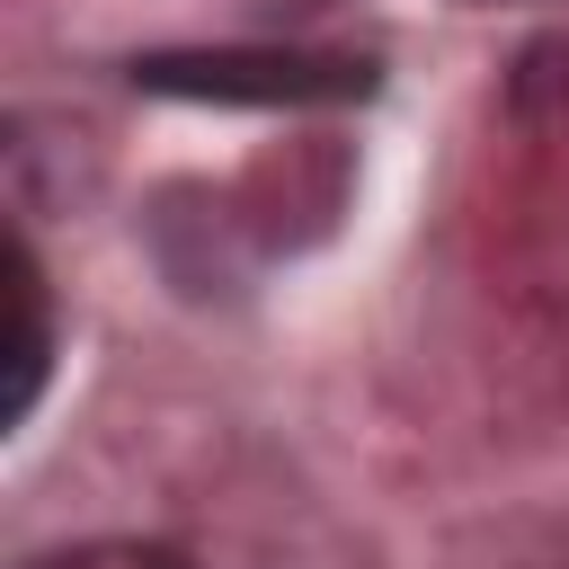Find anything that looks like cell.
I'll list each match as a JSON object with an SVG mask.
<instances>
[{
  "label": "cell",
  "instance_id": "obj_1",
  "mask_svg": "<svg viewBox=\"0 0 569 569\" xmlns=\"http://www.w3.org/2000/svg\"><path fill=\"white\" fill-rule=\"evenodd\" d=\"M142 89L213 98V107H338L373 89L365 53H284V44H213V53H142Z\"/></svg>",
  "mask_w": 569,
  "mask_h": 569
},
{
  "label": "cell",
  "instance_id": "obj_2",
  "mask_svg": "<svg viewBox=\"0 0 569 569\" xmlns=\"http://www.w3.org/2000/svg\"><path fill=\"white\" fill-rule=\"evenodd\" d=\"M9 302H18V338H9V427L36 409V391H44V356H53V320H44V267H36V249L18 240L9 249Z\"/></svg>",
  "mask_w": 569,
  "mask_h": 569
},
{
  "label": "cell",
  "instance_id": "obj_3",
  "mask_svg": "<svg viewBox=\"0 0 569 569\" xmlns=\"http://www.w3.org/2000/svg\"><path fill=\"white\" fill-rule=\"evenodd\" d=\"M27 569H196V560H178V551H151V542H80V551L27 560Z\"/></svg>",
  "mask_w": 569,
  "mask_h": 569
}]
</instances>
